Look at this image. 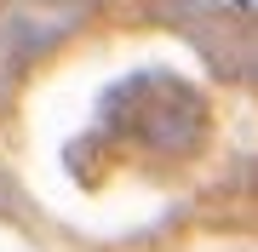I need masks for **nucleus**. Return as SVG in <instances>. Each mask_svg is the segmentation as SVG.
<instances>
[{
  "instance_id": "f03ea898",
  "label": "nucleus",
  "mask_w": 258,
  "mask_h": 252,
  "mask_svg": "<svg viewBox=\"0 0 258 252\" xmlns=\"http://www.w3.org/2000/svg\"><path fill=\"white\" fill-rule=\"evenodd\" d=\"M86 18H92V0H6L0 6V98Z\"/></svg>"
},
{
  "instance_id": "f257e3e1",
  "label": "nucleus",
  "mask_w": 258,
  "mask_h": 252,
  "mask_svg": "<svg viewBox=\"0 0 258 252\" xmlns=\"http://www.w3.org/2000/svg\"><path fill=\"white\" fill-rule=\"evenodd\" d=\"M103 126L120 138H138L144 149L184 155L207 132V103L178 75H132L103 98Z\"/></svg>"
}]
</instances>
